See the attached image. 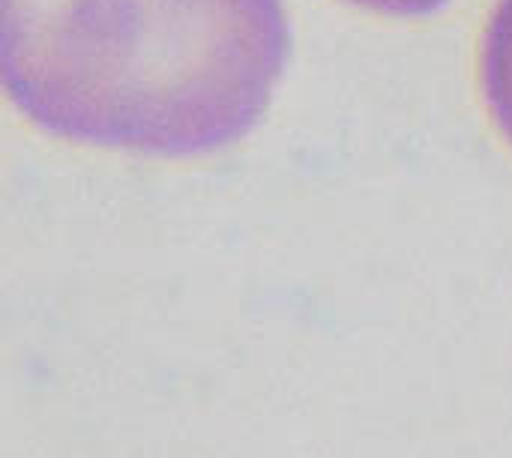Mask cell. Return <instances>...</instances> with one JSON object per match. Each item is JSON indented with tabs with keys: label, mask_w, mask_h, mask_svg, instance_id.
Listing matches in <instances>:
<instances>
[{
	"label": "cell",
	"mask_w": 512,
	"mask_h": 458,
	"mask_svg": "<svg viewBox=\"0 0 512 458\" xmlns=\"http://www.w3.org/2000/svg\"><path fill=\"white\" fill-rule=\"evenodd\" d=\"M288 57L282 0H0V93L90 147H231L264 120Z\"/></svg>",
	"instance_id": "cell-1"
},
{
	"label": "cell",
	"mask_w": 512,
	"mask_h": 458,
	"mask_svg": "<svg viewBox=\"0 0 512 458\" xmlns=\"http://www.w3.org/2000/svg\"><path fill=\"white\" fill-rule=\"evenodd\" d=\"M480 87L498 132L512 147V0H498L480 45Z\"/></svg>",
	"instance_id": "cell-2"
},
{
	"label": "cell",
	"mask_w": 512,
	"mask_h": 458,
	"mask_svg": "<svg viewBox=\"0 0 512 458\" xmlns=\"http://www.w3.org/2000/svg\"><path fill=\"white\" fill-rule=\"evenodd\" d=\"M357 9L378 12V15H393V18H420V15H435L441 12L450 0H345Z\"/></svg>",
	"instance_id": "cell-3"
}]
</instances>
